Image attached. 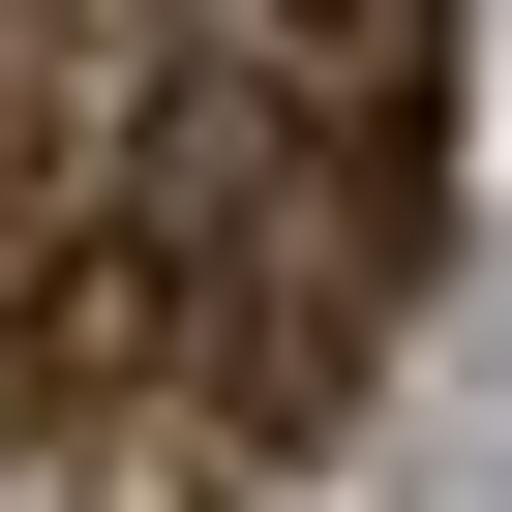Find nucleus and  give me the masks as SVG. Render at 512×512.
Listing matches in <instances>:
<instances>
[{"label": "nucleus", "instance_id": "nucleus-1", "mask_svg": "<svg viewBox=\"0 0 512 512\" xmlns=\"http://www.w3.org/2000/svg\"><path fill=\"white\" fill-rule=\"evenodd\" d=\"M241 61H272L362 181H422V211H452V0H241Z\"/></svg>", "mask_w": 512, "mask_h": 512}]
</instances>
